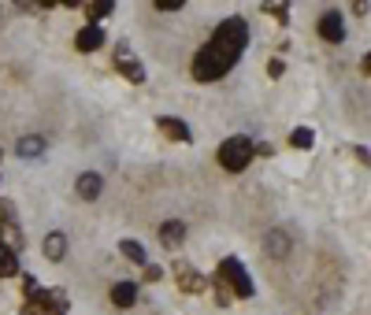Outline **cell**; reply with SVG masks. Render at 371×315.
Masks as SVG:
<instances>
[{"mask_svg": "<svg viewBox=\"0 0 371 315\" xmlns=\"http://www.w3.org/2000/svg\"><path fill=\"white\" fill-rule=\"evenodd\" d=\"M249 48V22L242 15H230L216 26V34L208 37V45L193 56V78L197 82H219L223 74H230V67L245 56Z\"/></svg>", "mask_w": 371, "mask_h": 315, "instance_id": "1", "label": "cell"}, {"mask_svg": "<svg viewBox=\"0 0 371 315\" xmlns=\"http://www.w3.org/2000/svg\"><path fill=\"white\" fill-rule=\"evenodd\" d=\"M22 297H26V315H67V297L60 290H45V286H37L34 274H26L22 279Z\"/></svg>", "mask_w": 371, "mask_h": 315, "instance_id": "2", "label": "cell"}, {"mask_svg": "<svg viewBox=\"0 0 371 315\" xmlns=\"http://www.w3.org/2000/svg\"><path fill=\"white\" fill-rule=\"evenodd\" d=\"M216 279L223 282V290H227L230 297H237V300H249V297L256 293V286H253V279H249L245 264H237L234 256H227V260H223V264H219Z\"/></svg>", "mask_w": 371, "mask_h": 315, "instance_id": "3", "label": "cell"}, {"mask_svg": "<svg viewBox=\"0 0 371 315\" xmlns=\"http://www.w3.org/2000/svg\"><path fill=\"white\" fill-rule=\"evenodd\" d=\"M253 138H245V134H237V138H227V141H223V145H219V167L223 170H234V175H237V170H245L249 163H253Z\"/></svg>", "mask_w": 371, "mask_h": 315, "instance_id": "4", "label": "cell"}, {"mask_svg": "<svg viewBox=\"0 0 371 315\" xmlns=\"http://www.w3.org/2000/svg\"><path fill=\"white\" fill-rule=\"evenodd\" d=\"M0 245H8L15 256H19V248H22V230H19L15 208H11L8 201H0Z\"/></svg>", "mask_w": 371, "mask_h": 315, "instance_id": "5", "label": "cell"}, {"mask_svg": "<svg viewBox=\"0 0 371 315\" xmlns=\"http://www.w3.org/2000/svg\"><path fill=\"white\" fill-rule=\"evenodd\" d=\"M115 71L123 74L126 82H134V86L145 82V67H141V60H138L126 45H119V48H115Z\"/></svg>", "mask_w": 371, "mask_h": 315, "instance_id": "6", "label": "cell"}, {"mask_svg": "<svg viewBox=\"0 0 371 315\" xmlns=\"http://www.w3.org/2000/svg\"><path fill=\"white\" fill-rule=\"evenodd\" d=\"M289 248H294V238H289V230H271L268 238H263V253H268L271 260H286L289 256Z\"/></svg>", "mask_w": 371, "mask_h": 315, "instance_id": "7", "label": "cell"}, {"mask_svg": "<svg viewBox=\"0 0 371 315\" xmlns=\"http://www.w3.org/2000/svg\"><path fill=\"white\" fill-rule=\"evenodd\" d=\"M175 282H178L182 293H204V290H208V279H204V274H197L193 267H186V264H175Z\"/></svg>", "mask_w": 371, "mask_h": 315, "instance_id": "8", "label": "cell"}, {"mask_svg": "<svg viewBox=\"0 0 371 315\" xmlns=\"http://www.w3.org/2000/svg\"><path fill=\"white\" fill-rule=\"evenodd\" d=\"M320 37L323 41H334V45L346 41V22H341L338 11H323L320 15Z\"/></svg>", "mask_w": 371, "mask_h": 315, "instance_id": "9", "label": "cell"}, {"mask_svg": "<svg viewBox=\"0 0 371 315\" xmlns=\"http://www.w3.org/2000/svg\"><path fill=\"white\" fill-rule=\"evenodd\" d=\"M100 189H104V178L97 170H86V175H78V182H74V193L82 196V201H97Z\"/></svg>", "mask_w": 371, "mask_h": 315, "instance_id": "10", "label": "cell"}, {"mask_svg": "<svg viewBox=\"0 0 371 315\" xmlns=\"http://www.w3.org/2000/svg\"><path fill=\"white\" fill-rule=\"evenodd\" d=\"M41 253H45V260H52V264H60V260L67 256V234H60V230L45 234V245H41Z\"/></svg>", "mask_w": 371, "mask_h": 315, "instance_id": "11", "label": "cell"}, {"mask_svg": "<svg viewBox=\"0 0 371 315\" xmlns=\"http://www.w3.org/2000/svg\"><path fill=\"white\" fill-rule=\"evenodd\" d=\"M156 126H160V134L171 138V141H193L190 126H186L182 119H175V115H164V119H156Z\"/></svg>", "mask_w": 371, "mask_h": 315, "instance_id": "12", "label": "cell"}, {"mask_svg": "<svg viewBox=\"0 0 371 315\" xmlns=\"http://www.w3.org/2000/svg\"><path fill=\"white\" fill-rule=\"evenodd\" d=\"M100 45H104V30H100V26H82L78 37H74V48L78 52H97Z\"/></svg>", "mask_w": 371, "mask_h": 315, "instance_id": "13", "label": "cell"}, {"mask_svg": "<svg viewBox=\"0 0 371 315\" xmlns=\"http://www.w3.org/2000/svg\"><path fill=\"white\" fill-rule=\"evenodd\" d=\"M182 241H186V222L182 219H167L160 227V245L164 248H178Z\"/></svg>", "mask_w": 371, "mask_h": 315, "instance_id": "14", "label": "cell"}, {"mask_svg": "<svg viewBox=\"0 0 371 315\" xmlns=\"http://www.w3.org/2000/svg\"><path fill=\"white\" fill-rule=\"evenodd\" d=\"M112 304H115V308L138 304V282H115V286H112Z\"/></svg>", "mask_w": 371, "mask_h": 315, "instance_id": "15", "label": "cell"}, {"mask_svg": "<svg viewBox=\"0 0 371 315\" xmlns=\"http://www.w3.org/2000/svg\"><path fill=\"white\" fill-rule=\"evenodd\" d=\"M115 11L112 0H97V4H86V15H89V26H100V19H108Z\"/></svg>", "mask_w": 371, "mask_h": 315, "instance_id": "16", "label": "cell"}, {"mask_svg": "<svg viewBox=\"0 0 371 315\" xmlns=\"http://www.w3.org/2000/svg\"><path fill=\"white\" fill-rule=\"evenodd\" d=\"M11 274H19V256L8 245H0V279H11Z\"/></svg>", "mask_w": 371, "mask_h": 315, "instance_id": "17", "label": "cell"}, {"mask_svg": "<svg viewBox=\"0 0 371 315\" xmlns=\"http://www.w3.org/2000/svg\"><path fill=\"white\" fill-rule=\"evenodd\" d=\"M19 156L22 160H37V156H45V141L41 138H22L19 141Z\"/></svg>", "mask_w": 371, "mask_h": 315, "instance_id": "18", "label": "cell"}, {"mask_svg": "<svg viewBox=\"0 0 371 315\" xmlns=\"http://www.w3.org/2000/svg\"><path fill=\"white\" fill-rule=\"evenodd\" d=\"M119 253H123L126 260H134V264H141V267L149 264V256H145V248H141L138 241H130V238H126V241H119Z\"/></svg>", "mask_w": 371, "mask_h": 315, "instance_id": "19", "label": "cell"}, {"mask_svg": "<svg viewBox=\"0 0 371 315\" xmlns=\"http://www.w3.org/2000/svg\"><path fill=\"white\" fill-rule=\"evenodd\" d=\"M289 145H294V149H312L315 145V134H312L308 126H297L294 134H289Z\"/></svg>", "mask_w": 371, "mask_h": 315, "instance_id": "20", "label": "cell"}, {"mask_svg": "<svg viewBox=\"0 0 371 315\" xmlns=\"http://www.w3.org/2000/svg\"><path fill=\"white\" fill-rule=\"evenodd\" d=\"M263 11H268V15H275L278 22H286V15H289L286 4H263Z\"/></svg>", "mask_w": 371, "mask_h": 315, "instance_id": "21", "label": "cell"}, {"mask_svg": "<svg viewBox=\"0 0 371 315\" xmlns=\"http://www.w3.org/2000/svg\"><path fill=\"white\" fill-rule=\"evenodd\" d=\"M160 267H156V264H145V282H160Z\"/></svg>", "mask_w": 371, "mask_h": 315, "instance_id": "22", "label": "cell"}, {"mask_svg": "<svg viewBox=\"0 0 371 315\" xmlns=\"http://www.w3.org/2000/svg\"><path fill=\"white\" fill-rule=\"evenodd\" d=\"M160 11H182V0H156Z\"/></svg>", "mask_w": 371, "mask_h": 315, "instance_id": "23", "label": "cell"}]
</instances>
